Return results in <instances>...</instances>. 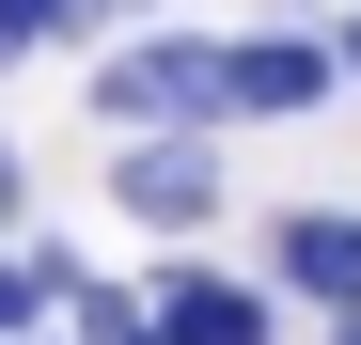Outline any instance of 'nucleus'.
Returning a JSON list of instances; mask_svg holds the SVG:
<instances>
[{
	"mask_svg": "<svg viewBox=\"0 0 361 345\" xmlns=\"http://www.w3.org/2000/svg\"><path fill=\"white\" fill-rule=\"evenodd\" d=\"M110 204H126L142 236H204V220H220V157H204V126H142L126 157H110Z\"/></svg>",
	"mask_w": 361,
	"mask_h": 345,
	"instance_id": "nucleus-1",
	"label": "nucleus"
},
{
	"mask_svg": "<svg viewBox=\"0 0 361 345\" xmlns=\"http://www.w3.org/2000/svg\"><path fill=\"white\" fill-rule=\"evenodd\" d=\"M94 110L110 126H220V47H110Z\"/></svg>",
	"mask_w": 361,
	"mask_h": 345,
	"instance_id": "nucleus-2",
	"label": "nucleus"
},
{
	"mask_svg": "<svg viewBox=\"0 0 361 345\" xmlns=\"http://www.w3.org/2000/svg\"><path fill=\"white\" fill-rule=\"evenodd\" d=\"M345 79V47H314V32H267V47H220V110H314Z\"/></svg>",
	"mask_w": 361,
	"mask_h": 345,
	"instance_id": "nucleus-3",
	"label": "nucleus"
},
{
	"mask_svg": "<svg viewBox=\"0 0 361 345\" xmlns=\"http://www.w3.org/2000/svg\"><path fill=\"white\" fill-rule=\"evenodd\" d=\"M267 267L298 282L314 314H361V220H330V204H298L283 236H267Z\"/></svg>",
	"mask_w": 361,
	"mask_h": 345,
	"instance_id": "nucleus-4",
	"label": "nucleus"
},
{
	"mask_svg": "<svg viewBox=\"0 0 361 345\" xmlns=\"http://www.w3.org/2000/svg\"><path fill=\"white\" fill-rule=\"evenodd\" d=\"M157 330H173V345H267V299H252V282H173Z\"/></svg>",
	"mask_w": 361,
	"mask_h": 345,
	"instance_id": "nucleus-5",
	"label": "nucleus"
},
{
	"mask_svg": "<svg viewBox=\"0 0 361 345\" xmlns=\"http://www.w3.org/2000/svg\"><path fill=\"white\" fill-rule=\"evenodd\" d=\"M94 0H0V63H16V47H47V32H79Z\"/></svg>",
	"mask_w": 361,
	"mask_h": 345,
	"instance_id": "nucleus-6",
	"label": "nucleus"
},
{
	"mask_svg": "<svg viewBox=\"0 0 361 345\" xmlns=\"http://www.w3.org/2000/svg\"><path fill=\"white\" fill-rule=\"evenodd\" d=\"M330 47H345V79H361V16H345V32H330Z\"/></svg>",
	"mask_w": 361,
	"mask_h": 345,
	"instance_id": "nucleus-7",
	"label": "nucleus"
},
{
	"mask_svg": "<svg viewBox=\"0 0 361 345\" xmlns=\"http://www.w3.org/2000/svg\"><path fill=\"white\" fill-rule=\"evenodd\" d=\"M0 220H16V157H0Z\"/></svg>",
	"mask_w": 361,
	"mask_h": 345,
	"instance_id": "nucleus-8",
	"label": "nucleus"
},
{
	"mask_svg": "<svg viewBox=\"0 0 361 345\" xmlns=\"http://www.w3.org/2000/svg\"><path fill=\"white\" fill-rule=\"evenodd\" d=\"M126 345H173V330H157V314H142V330H126Z\"/></svg>",
	"mask_w": 361,
	"mask_h": 345,
	"instance_id": "nucleus-9",
	"label": "nucleus"
},
{
	"mask_svg": "<svg viewBox=\"0 0 361 345\" xmlns=\"http://www.w3.org/2000/svg\"><path fill=\"white\" fill-rule=\"evenodd\" d=\"M16 345H32V330H16Z\"/></svg>",
	"mask_w": 361,
	"mask_h": 345,
	"instance_id": "nucleus-10",
	"label": "nucleus"
},
{
	"mask_svg": "<svg viewBox=\"0 0 361 345\" xmlns=\"http://www.w3.org/2000/svg\"><path fill=\"white\" fill-rule=\"evenodd\" d=\"M345 345H361V330H345Z\"/></svg>",
	"mask_w": 361,
	"mask_h": 345,
	"instance_id": "nucleus-11",
	"label": "nucleus"
}]
</instances>
